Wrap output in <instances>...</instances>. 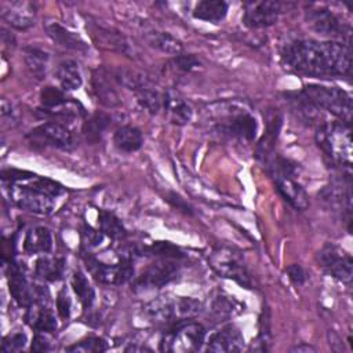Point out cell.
<instances>
[{"mask_svg": "<svg viewBox=\"0 0 353 353\" xmlns=\"http://www.w3.org/2000/svg\"><path fill=\"white\" fill-rule=\"evenodd\" d=\"M281 57L290 69L306 76H349L352 69L349 46L336 41L296 40L284 47Z\"/></svg>", "mask_w": 353, "mask_h": 353, "instance_id": "cell-1", "label": "cell"}, {"mask_svg": "<svg viewBox=\"0 0 353 353\" xmlns=\"http://www.w3.org/2000/svg\"><path fill=\"white\" fill-rule=\"evenodd\" d=\"M316 142L334 163L350 167L353 145L349 124L342 121H324L317 127Z\"/></svg>", "mask_w": 353, "mask_h": 353, "instance_id": "cell-2", "label": "cell"}, {"mask_svg": "<svg viewBox=\"0 0 353 353\" xmlns=\"http://www.w3.org/2000/svg\"><path fill=\"white\" fill-rule=\"evenodd\" d=\"M205 339V330L200 323L185 320L174 324L161 338L160 350L190 353L199 350Z\"/></svg>", "mask_w": 353, "mask_h": 353, "instance_id": "cell-3", "label": "cell"}, {"mask_svg": "<svg viewBox=\"0 0 353 353\" xmlns=\"http://www.w3.org/2000/svg\"><path fill=\"white\" fill-rule=\"evenodd\" d=\"M316 106L330 112L341 119L342 123L350 124L352 98L338 87H325L320 84H307L302 91Z\"/></svg>", "mask_w": 353, "mask_h": 353, "instance_id": "cell-4", "label": "cell"}, {"mask_svg": "<svg viewBox=\"0 0 353 353\" xmlns=\"http://www.w3.org/2000/svg\"><path fill=\"white\" fill-rule=\"evenodd\" d=\"M208 262L221 277L230 279L244 288H252L251 273L237 251L228 247H219L210 254Z\"/></svg>", "mask_w": 353, "mask_h": 353, "instance_id": "cell-5", "label": "cell"}, {"mask_svg": "<svg viewBox=\"0 0 353 353\" xmlns=\"http://www.w3.org/2000/svg\"><path fill=\"white\" fill-rule=\"evenodd\" d=\"M8 194L11 201L28 212L47 215L55 207V199L29 186L28 183H10Z\"/></svg>", "mask_w": 353, "mask_h": 353, "instance_id": "cell-6", "label": "cell"}, {"mask_svg": "<svg viewBox=\"0 0 353 353\" xmlns=\"http://www.w3.org/2000/svg\"><path fill=\"white\" fill-rule=\"evenodd\" d=\"M179 265L175 259L160 258L154 263L149 265L134 281V290L146 291L153 288H161L174 279H176Z\"/></svg>", "mask_w": 353, "mask_h": 353, "instance_id": "cell-7", "label": "cell"}, {"mask_svg": "<svg viewBox=\"0 0 353 353\" xmlns=\"http://www.w3.org/2000/svg\"><path fill=\"white\" fill-rule=\"evenodd\" d=\"M307 25L319 34L332 39L350 40V29L332 11L324 7L309 8L305 14Z\"/></svg>", "mask_w": 353, "mask_h": 353, "instance_id": "cell-8", "label": "cell"}, {"mask_svg": "<svg viewBox=\"0 0 353 353\" xmlns=\"http://www.w3.org/2000/svg\"><path fill=\"white\" fill-rule=\"evenodd\" d=\"M321 268L334 279L342 283H350L353 276V259L335 244H325L319 252Z\"/></svg>", "mask_w": 353, "mask_h": 353, "instance_id": "cell-9", "label": "cell"}, {"mask_svg": "<svg viewBox=\"0 0 353 353\" xmlns=\"http://www.w3.org/2000/svg\"><path fill=\"white\" fill-rule=\"evenodd\" d=\"M256 120L245 109L218 120L215 125V132L218 135L244 141H254L256 137Z\"/></svg>", "mask_w": 353, "mask_h": 353, "instance_id": "cell-10", "label": "cell"}, {"mask_svg": "<svg viewBox=\"0 0 353 353\" xmlns=\"http://www.w3.org/2000/svg\"><path fill=\"white\" fill-rule=\"evenodd\" d=\"M87 268L97 281L109 285L123 284L131 280L134 276V266L130 256H123L117 263L113 265L101 263L94 258H88Z\"/></svg>", "mask_w": 353, "mask_h": 353, "instance_id": "cell-11", "label": "cell"}, {"mask_svg": "<svg viewBox=\"0 0 353 353\" xmlns=\"http://www.w3.org/2000/svg\"><path fill=\"white\" fill-rule=\"evenodd\" d=\"M28 138L34 145L52 146L58 149H70L73 143V134L70 130L57 121H47L33 128Z\"/></svg>", "mask_w": 353, "mask_h": 353, "instance_id": "cell-12", "label": "cell"}, {"mask_svg": "<svg viewBox=\"0 0 353 353\" xmlns=\"http://www.w3.org/2000/svg\"><path fill=\"white\" fill-rule=\"evenodd\" d=\"M280 12V1H248L244 4L243 22L254 29L268 28L277 22Z\"/></svg>", "mask_w": 353, "mask_h": 353, "instance_id": "cell-13", "label": "cell"}, {"mask_svg": "<svg viewBox=\"0 0 353 353\" xmlns=\"http://www.w3.org/2000/svg\"><path fill=\"white\" fill-rule=\"evenodd\" d=\"M270 175L276 183L279 193L288 201L295 210H306L309 205V197L306 190L299 182L295 181L294 174L270 171Z\"/></svg>", "mask_w": 353, "mask_h": 353, "instance_id": "cell-14", "label": "cell"}, {"mask_svg": "<svg viewBox=\"0 0 353 353\" xmlns=\"http://www.w3.org/2000/svg\"><path fill=\"white\" fill-rule=\"evenodd\" d=\"M34 6L29 1H6L1 4V18L12 28L25 30L34 23Z\"/></svg>", "mask_w": 353, "mask_h": 353, "instance_id": "cell-15", "label": "cell"}, {"mask_svg": "<svg viewBox=\"0 0 353 353\" xmlns=\"http://www.w3.org/2000/svg\"><path fill=\"white\" fill-rule=\"evenodd\" d=\"M116 77L113 73L105 70L103 68L97 69L92 74V90L98 101L108 108H114L120 105V97L114 88Z\"/></svg>", "mask_w": 353, "mask_h": 353, "instance_id": "cell-16", "label": "cell"}, {"mask_svg": "<svg viewBox=\"0 0 353 353\" xmlns=\"http://www.w3.org/2000/svg\"><path fill=\"white\" fill-rule=\"evenodd\" d=\"M244 347V336L234 325H226L210 336L207 350L225 353L240 352Z\"/></svg>", "mask_w": 353, "mask_h": 353, "instance_id": "cell-17", "label": "cell"}, {"mask_svg": "<svg viewBox=\"0 0 353 353\" xmlns=\"http://www.w3.org/2000/svg\"><path fill=\"white\" fill-rule=\"evenodd\" d=\"M143 313L149 319V321L157 325H174L178 323L175 314V299H171L168 296H160L150 301L143 307Z\"/></svg>", "mask_w": 353, "mask_h": 353, "instance_id": "cell-18", "label": "cell"}, {"mask_svg": "<svg viewBox=\"0 0 353 353\" xmlns=\"http://www.w3.org/2000/svg\"><path fill=\"white\" fill-rule=\"evenodd\" d=\"M72 101L65 95V92L57 87H44L40 92V105L44 109V112H51V113H58L63 116L69 114H77V108L76 103L73 106L70 105Z\"/></svg>", "mask_w": 353, "mask_h": 353, "instance_id": "cell-19", "label": "cell"}, {"mask_svg": "<svg viewBox=\"0 0 353 353\" xmlns=\"http://www.w3.org/2000/svg\"><path fill=\"white\" fill-rule=\"evenodd\" d=\"M288 102L291 105L292 112L296 114L299 120L309 125H320L321 123V109L316 106L302 91L298 94H290Z\"/></svg>", "mask_w": 353, "mask_h": 353, "instance_id": "cell-20", "label": "cell"}, {"mask_svg": "<svg viewBox=\"0 0 353 353\" xmlns=\"http://www.w3.org/2000/svg\"><path fill=\"white\" fill-rule=\"evenodd\" d=\"M8 287H10L11 296L19 306L28 307L29 305L36 302L34 285L29 284V281L26 280V277L23 276L19 268L12 266L8 277Z\"/></svg>", "mask_w": 353, "mask_h": 353, "instance_id": "cell-21", "label": "cell"}, {"mask_svg": "<svg viewBox=\"0 0 353 353\" xmlns=\"http://www.w3.org/2000/svg\"><path fill=\"white\" fill-rule=\"evenodd\" d=\"M26 321L33 330H36V332L47 334L57 330L55 316L47 306H44V302H33L28 306Z\"/></svg>", "mask_w": 353, "mask_h": 353, "instance_id": "cell-22", "label": "cell"}, {"mask_svg": "<svg viewBox=\"0 0 353 353\" xmlns=\"http://www.w3.org/2000/svg\"><path fill=\"white\" fill-rule=\"evenodd\" d=\"M163 108L165 109L170 121L175 125H185L193 117L190 105L174 92H167L163 95Z\"/></svg>", "mask_w": 353, "mask_h": 353, "instance_id": "cell-23", "label": "cell"}, {"mask_svg": "<svg viewBox=\"0 0 353 353\" xmlns=\"http://www.w3.org/2000/svg\"><path fill=\"white\" fill-rule=\"evenodd\" d=\"M46 30L47 34L61 47L68 48V50H74V51H85L88 46L85 41L74 32L63 28L55 21H48L46 23Z\"/></svg>", "mask_w": 353, "mask_h": 353, "instance_id": "cell-24", "label": "cell"}, {"mask_svg": "<svg viewBox=\"0 0 353 353\" xmlns=\"http://www.w3.org/2000/svg\"><path fill=\"white\" fill-rule=\"evenodd\" d=\"M23 250L28 254H47L52 250L51 232L44 226L30 228L23 239Z\"/></svg>", "mask_w": 353, "mask_h": 353, "instance_id": "cell-25", "label": "cell"}, {"mask_svg": "<svg viewBox=\"0 0 353 353\" xmlns=\"http://www.w3.org/2000/svg\"><path fill=\"white\" fill-rule=\"evenodd\" d=\"M55 77L63 91H74L83 84L79 65L73 59L61 61L55 68Z\"/></svg>", "mask_w": 353, "mask_h": 353, "instance_id": "cell-26", "label": "cell"}, {"mask_svg": "<svg viewBox=\"0 0 353 353\" xmlns=\"http://www.w3.org/2000/svg\"><path fill=\"white\" fill-rule=\"evenodd\" d=\"M114 146L125 153L137 152L143 145V135L139 128L132 125H123L116 130L113 135Z\"/></svg>", "mask_w": 353, "mask_h": 353, "instance_id": "cell-27", "label": "cell"}, {"mask_svg": "<svg viewBox=\"0 0 353 353\" xmlns=\"http://www.w3.org/2000/svg\"><path fill=\"white\" fill-rule=\"evenodd\" d=\"M90 32L98 47L120 52L127 48V41L119 32H112V29L103 28L101 25L90 26Z\"/></svg>", "mask_w": 353, "mask_h": 353, "instance_id": "cell-28", "label": "cell"}, {"mask_svg": "<svg viewBox=\"0 0 353 353\" xmlns=\"http://www.w3.org/2000/svg\"><path fill=\"white\" fill-rule=\"evenodd\" d=\"M228 8H229V6H228L226 1H222V0H203V1L196 4L192 14L196 19L218 23L225 18V15L228 12Z\"/></svg>", "mask_w": 353, "mask_h": 353, "instance_id": "cell-29", "label": "cell"}, {"mask_svg": "<svg viewBox=\"0 0 353 353\" xmlns=\"http://www.w3.org/2000/svg\"><path fill=\"white\" fill-rule=\"evenodd\" d=\"M65 261L62 258L41 256L36 261V274L44 281H57L62 277Z\"/></svg>", "mask_w": 353, "mask_h": 353, "instance_id": "cell-30", "label": "cell"}, {"mask_svg": "<svg viewBox=\"0 0 353 353\" xmlns=\"http://www.w3.org/2000/svg\"><path fill=\"white\" fill-rule=\"evenodd\" d=\"M110 121L112 119L108 113L97 112L83 124V135L88 142L95 143L102 138L103 132L110 125Z\"/></svg>", "mask_w": 353, "mask_h": 353, "instance_id": "cell-31", "label": "cell"}, {"mask_svg": "<svg viewBox=\"0 0 353 353\" xmlns=\"http://www.w3.org/2000/svg\"><path fill=\"white\" fill-rule=\"evenodd\" d=\"M23 59L29 69V72L37 77L43 79L47 72L48 65V54L36 47H26L23 51Z\"/></svg>", "mask_w": 353, "mask_h": 353, "instance_id": "cell-32", "label": "cell"}, {"mask_svg": "<svg viewBox=\"0 0 353 353\" xmlns=\"http://www.w3.org/2000/svg\"><path fill=\"white\" fill-rule=\"evenodd\" d=\"M148 41L152 47L160 50L161 52L170 54V55H179L182 52V44L178 39H175L172 34L167 32H150L148 33Z\"/></svg>", "mask_w": 353, "mask_h": 353, "instance_id": "cell-33", "label": "cell"}, {"mask_svg": "<svg viewBox=\"0 0 353 353\" xmlns=\"http://www.w3.org/2000/svg\"><path fill=\"white\" fill-rule=\"evenodd\" d=\"M98 222L101 232L114 240H121L127 236V230L123 226L121 221L112 212L101 210L98 214Z\"/></svg>", "mask_w": 353, "mask_h": 353, "instance_id": "cell-34", "label": "cell"}, {"mask_svg": "<svg viewBox=\"0 0 353 353\" xmlns=\"http://www.w3.org/2000/svg\"><path fill=\"white\" fill-rule=\"evenodd\" d=\"M72 288L84 309H88L92 306L95 301V291L90 284L88 279L80 270L74 272L72 276Z\"/></svg>", "mask_w": 353, "mask_h": 353, "instance_id": "cell-35", "label": "cell"}, {"mask_svg": "<svg viewBox=\"0 0 353 353\" xmlns=\"http://www.w3.org/2000/svg\"><path fill=\"white\" fill-rule=\"evenodd\" d=\"M201 310H203L201 302L194 298H186V296L175 298V314H176L178 323L197 317L201 313Z\"/></svg>", "mask_w": 353, "mask_h": 353, "instance_id": "cell-36", "label": "cell"}, {"mask_svg": "<svg viewBox=\"0 0 353 353\" xmlns=\"http://www.w3.org/2000/svg\"><path fill=\"white\" fill-rule=\"evenodd\" d=\"M135 94H137V101L141 105V108L148 110L149 113L154 114L161 109L163 97L156 90H153L152 87H146L143 90H139Z\"/></svg>", "mask_w": 353, "mask_h": 353, "instance_id": "cell-37", "label": "cell"}, {"mask_svg": "<svg viewBox=\"0 0 353 353\" xmlns=\"http://www.w3.org/2000/svg\"><path fill=\"white\" fill-rule=\"evenodd\" d=\"M106 349H108L106 341L97 336L85 338L66 347L68 352H74V353H101V352H105Z\"/></svg>", "mask_w": 353, "mask_h": 353, "instance_id": "cell-38", "label": "cell"}, {"mask_svg": "<svg viewBox=\"0 0 353 353\" xmlns=\"http://www.w3.org/2000/svg\"><path fill=\"white\" fill-rule=\"evenodd\" d=\"M25 182H28L29 186H32V188H34V189H37V190H40V192L54 197V199H57L58 196H61L65 192V189H63V186L61 183H58V182H55L52 179L44 178V176L34 175L33 178H30V179H28Z\"/></svg>", "mask_w": 353, "mask_h": 353, "instance_id": "cell-39", "label": "cell"}, {"mask_svg": "<svg viewBox=\"0 0 353 353\" xmlns=\"http://www.w3.org/2000/svg\"><path fill=\"white\" fill-rule=\"evenodd\" d=\"M236 302L229 296H218L212 303V312L218 319L230 317L236 313Z\"/></svg>", "mask_w": 353, "mask_h": 353, "instance_id": "cell-40", "label": "cell"}, {"mask_svg": "<svg viewBox=\"0 0 353 353\" xmlns=\"http://www.w3.org/2000/svg\"><path fill=\"white\" fill-rule=\"evenodd\" d=\"M149 250V252L150 254H153V255H157V256H160V258H171V259H179V258H182L183 255H182V252L179 251V248H176L175 245H172V244H170V243H164V241H161V243H154L152 247H149L148 248Z\"/></svg>", "mask_w": 353, "mask_h": 353, "instance_id": "cell-41", "label": "cell"}, {"mask_svg": "<svg viewBox=\"0 0 353 353\" xmlns=\"http://www.w3.org/2000/svg\"><path fill=\"white\" fill-rule=\"evenodd\" d=\"M28 342V338L23 332H12L7 336H4L1 342V350L3 352H19L25 347Z\"/></svg>", "mask_w": 353, "mask_h": 353, "instance_id": "cell-42", "label": "cell"}, {"mask_svg": "<svg viewBox=\"0 0 353 353\" xmlns=\"http://www.w3.org/2000/svg\"><path fill=\"white\" fill-rule=\"evenodd\" d=\"M172 63L176 69L182 72H190L200 66V61L194 55H189V54H179L174 57Z\"/></svg>", "mask_w": 353, "mask_h": 353, "instance_id": "cell-43", "label": "cell"}, {"mask_svg": "<svg viewBox=\"0 0 353 353\" xmlns=\"http://www.w3.org/2000/svg\"><path fill=\"white\" fill-rule=\"evenodd\" d=\"M103 233L101 230H95L90 226H84L81 229V243L87 248H92L101 244Z\"/></svg>", "mask_w": 353, "mask_h": 353, "instance_id": "cell-44", "label": "cell"}, {"mask_svg": "<svg viewBox=\"0 0 353 353\" xmlns=\"http://www.w3.org/2000/svg\"><path fill=\"white\" fill-rule=\"evenodd\" d=\"M165 200H167L175 210L181 211L182 214H185V215H193V207H192L182 196H179L178 193H175V192H168Z\"/></svg>", "mask_w": 353, "mask_h": 353, "instance_id": "cell-45", "label": "cell"}, {"mask_svg": "<svg viewBox=\"0 0 353 353\" xmlns=\"http://www.w3.org/2000/svg\"><path fill=\"white\" fill-rule=\"evenodd\" d=\"M287 276L288 279L295 284V285H302L306 281V272L299 263H291L287 269Z\"/></svg>", "mask_w": 353, "mask_h": 353, "instance_id": "cell-46", "label": "cell"}, {"mask_svg": "<svg viewBox=\"0 0 353 353\" xmlns=\"http://www.w3.org/2000/svg\"><path fill=\"white\" fill-rule=\"evenodd\" d=\"M70 298L66 292V290H61L58 292V296H57V309H58V313L62 319H68L70 316Z\"/></svg>", "mask_w": 353, "mask_h": 353, "instance_id": "cell-47", "label": "cell"}, {"mask_svg": "<svg viewBox=\"0 0 353 353\" xmlns=\"http://www.w3.org/2000/svg\"><path fill=\"white\" fill-rule=\"evenodd\" d=\"M30 349L33 352H47V350H50V342H48V339L44 335L37 332L34 335V338H33Z\"/></svg>", "mask_w": 353, "mask_h": 353, "instance_id": "cell-48", "label": "cell"}, {"mask_svg": "<svg viewBox=\"0 0 353 353\" xmlns=\"http://www.w3.org/2000/svg\"><path fill=\"white\" fill-rule=\"evenodd\" d=\"M316 349L313 347V346H310V345H298V346H295V347H292L291 349V352H298V353H301V352H306V353H309V352H314Z\"/></svg>", "mask_w": 353, "mask_h": 353, "instance_id": "cell-49", "label": "cell"}]
</instances>
